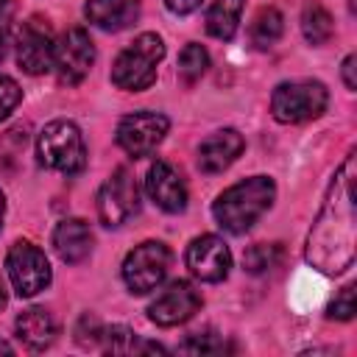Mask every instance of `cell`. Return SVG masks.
Instances as JSON below:
<instances>
[{
	"label": "cell",
	"instance_id": "cell-12",
	"mask_svg": "<svg viewBox=\"0 0 357 357\" xmlns=\"http://www.w3.org/2000/svg\"><path fill=\"white\" fill-rule=\"evenodd\" d=\"M201 301H204L201 293L190 282L176 279L148 304V318L159 326H176V324H184L187 318H192L198 312Z\"/></svg>",
	"mask_w": 357,
	"mask_h": 357
},
{
	"label": "cell",
	"instance_id": "cell-14",
	"mask_svg": "<svg viewBox=\"0 0 357 357\" xmlns=\"http://www.w3.org/2000/svg\"><path fill=\"white\" fill-rule=\"evenodd\" d=\"M145 190L151 195V201L165 209V212H181L187 206V187H184V178L178 176V170L165 162V159H156L148 170V178H145Z\"/></svg>",
	"mask_w": 357,
	"mask_h": 357
},
{
	"label": "cell",
	"instance_id": "cell-28",
	"mask_svg": "<svg viewBox=\"0 0 357 357\" xmlns=\"http://www.w3.org/2000/svg\"><path fill=\"white\" fill-rule=\"evenodd\" d=\"M354 284H346L340 293H337V298L329 304V318H337V321H351L354 318Z\"/></svg>",
	"mask_w": 357,
	"mask_h": 357
},
{
	"label": "cell",
	"instance_id": "cell-5",
	"mask_svg": "<svg viewBox=\"0 0 357 357\" xmlns=\"http://www.w3.org/2000/svg\"><path fill=\"white\" fill-rule=\"evenodd\" d=\"M329 92L321 81H284L271 95V114L279 123H304L321 117Z\"/></svg>",
	"mask_w": 357,
	"mask_h": 357
},
{
	"label": "cell",
	"instance_id": "cell-24",
	"mask_svg": "<svg viewBox=\"0 0 357 357\" xmlns=\"http://www.w3.org/2000/svg\"><path fill=\"white\" fill-rule=\"evenodd\" d=\"M276 259H279V245H265V243H257V245H251V248L245 251L243 265H245V271H248V273L259 276V273L271 271V268L276 265Z\"/></svg>",
	"mask_w": 357,
	"mask_h": 357
},
{
	"label": "cell",
	"instance_id": "cell-23",
	"mask_svg": "<svg viewBox=\"0 0 357 357\" xmlns=\"http://www.w3.org/2000/svg\"><path fill=\"white\" fill-rule=\"evenodd\" d=\"M103 349L112 354H134L142 351V343L128 326H109L103 329Z\"/></svg>",
	"mask_w": 357,
	"mask_h": 357
},
{
	"label": "cell",
	"instance_id": "cell-6",
	"mask_svg": "<svg viewBox=\"0 0 357 357\" xmlns=\"http://www.w3.org/2000/svg\"><path fill=\"white\" fill-rule=\"evenodd\" d=\"M170 248L159 240H145L139 243L134 251H128L126 262H123V282L131 293L142 296V293H151L156 290L167 271H170Z\"/></svg>",
	"mask_w": 357,
	"mask_h": 357
},
{
	"label": "cell",
	"instance_id": "cell-22",
	"mask_svg": "<svg viewBox=\"0 0 357 357\" xmlns=\"http://www.w3.org/2000/svg\"><path fill=\"white\" fill-rule=\"evenodd\" d=\"M206 67H209V53H206L201 45L190 42V45L178 53V75H181L184 84H195V81L206 73Z\"/></svg>",
	"mask_w": 357,
	"mask_h": 357
},
{
	"label": "cell",
	"instance_id": "cell-16",
	"mask_svg": "<svg viewBox=\"0 0 357 357\" xmlns=\"http://www.w3.org/2000/svg\"><path fill=\"white\" fill-rule=\"evenodd\" d=\"M53 245H56V254L64 262H70V265L84 262L89 257V251H92L89 223L81 220V218H64L53 231Z\"/></svg>",
	"mask_w": 357,
	"mask_h": 357
},
{
	"label": "cell",
	"instance_id": "cell-8",
	"mask_svg": "<svg viewBox=\"0 0 357 357\" xmlns=\"http://www.w3.org/2000/svg\"><path fill=\"white\" fill-rule=\"evenodd\" d=\"M139 209V190L126 167H117L98 192V215L106 226H123Z\"/></svg>",
	"mask_w": 357,
	"mask_h": 357
},
{
	"label": "cell",
	"instance_id": "cell-26",
	"mask_svg": "<svg viewBox=\"0 0 357 357\" xmlns=\"http://www.w3.org/2000/svg\"><path fill=\"white\" fill-rule=\"evenodd\" d=\"M75 340L81 343V346H86V349H92V346H98L100 340H103V324L98 321V315H81L78 318V324H75Z\"/></svg>",
	"mask_w": 357,
	"mask_h": 357
},
{
	"label": "cell",
	"instance_id": "cell-33",
	"mask_svg": "<svg viewBox=\"0 0 357 357\" xmlns=\"http://www.w3.org/2000/svg\"><path fill=\"white\" fill-rule=\"evenodd\" d=\"M11 351H14V349H11L6 340H0V354H11Z\"/></svg>",
	"mask_w": 357,
	"mask_h": 357
},
{
	"label": "cell",
	"instance_id": "cell-3",
	"mask_svg": "<svg viewBox=\"0 0 357 357\" xmlns=\"http://www.w3.org/2000/svg\"><path fill=\"white\" fill-rule=\"evenodd\" d=\"M165 59V42L156 33H139L112 64V84L126 92H142L156 81V67Z\"/></svg>",
	"mask_w": 357,
	"mask_h": 357
},
{
	"label": "cell",
	"instance_id": "cell-1",
	"mask_svg": "<svg viewBox=\"0 0 357 357\" xmlns=\"http://www.w3.org/2000/svg\"><path fill=\"white\" fill-rule=\"evenodd\" d=\"M354 259V153L335 176L326 204L307 237V262L321 273H343Z\"/></svg>",
	"mask_w": 357,
	"mask_h": 357
},
{
	"label": "cell",
	"instance_id": "cell-19",
	"mask_svg": "<svg viewBox=\"0 0 357 357\" xmlns=\"http://www.w3.org/2000/svg\"><path fill=\"white\" fill-rule=\"evenodd\" d=\"M245 0H212L209 11H206V31L215 39H231L237 33L240 25V14H243Z\"/></svg>",
	"mask_w": 357,
	"mask_h": 357
},
{
	"label": "cell",
	"instance_id": "cell-34",
	"mask_svg": "<svg viewBox=\"0 0 357 357\" xmlns=\"http://www.w3.org/2000/svg\"><path fill=\"white\" fill-rule=\"evenodd\" d=\"M3 215H6V198H3V192H0V226H3Z\"/></svg>",
	"mask_w": 357,
	"mask_h": 357
},
{
	"label": "cell",
	"instance_id": "cell-11",
	"mask_svg": "<svg viewBox=\"0 0 357 357\" xmlns=\"http://www.w3.org/2000/svg\"><path fill=\"white\" fill-rule=\"evenodd\" d=\"M53 31L42 17H31L28 22H22L20 33H17V64L20 70H25L28 75H42L53 67Z\"/></svg>",
	"mask_w": 357,
	"mask_h": 357
},
{
	"label": "cell",
	"instance_id": "cell-21",
	"mask_svg": "<svg viewBox=\"0 0 357 357\" xmlns=\"http://www.w3.org/2000/svg\"><path fill=\"white\" fill-rule=\"evenodd\" d=\"M301 31H304L310 45H326L335 33L332 14L321 3H307L301 11Z\"/></svg>",
	"mask_w": 357,
	"mask_h": 357
},
{
	"label": "cell",
	"instance_id": "cell-18",
	"mask_svg": "<svg viewBox=\"0 0 357 357\" xmlns=\"http://www.w3.org/2000/svg\"><path fill=\"white\" fill-rule=\"evenodd\" d=\"M14 329H17V337L28 349H33V351L47 349L56 340V332H59L53 315L45 307H28V310H22L17 315V321H14Z\"/></svg>",
	"mask_w": 357,
	"mask_h": 357
},
{
	"label": "cell",
	"instance_id": "cell-13",
	"mask_svg": "<svg viewBox=\"0 0 357 357\" xmlns=\"http://www.w3.org/2000/svg\"><path fill=\"white\" fill-rule=\"evenodd\" d=\"M187 268L201 282H223L231 268V254L220 237L201 234L187 245Z\"/></svg>",
	"mask_w": 357,
	"mask_h": 357
},
{
	"label": "cell",
	"instance_id": "cell-27",
	"mask_svg": "<svg viewBox=\"0 0 357 357\" xmlns=\"http://www.w3.org/2000/svg\"><path fill=\"white\" fill-rule=\"evenodd\" d=\"M20 98H22L20 84L14 78H8V75H0V120H6L17 109Z\"/></svg>",
	"mask_w": 357,
	"mask_h": 357
},
{
	"label": "cell",
	"instance_id": "cell-7",
	"mask_svg": "<svg viewBox=\"0 0 357 357\" xmlns=\"http://www.w3.org/2000/svg\"><path fill=\"white\" fill-rule=\"evenodd\" d=\"M6 268H8V279L14 284V293L20 298L36 296L39 290H45L50 284V262H47L45 251L28 240H17L8 248Z\"/></svg>",
	"mask_w": 357,
	"mask_h": 357
},
{
	"label": "cell",
	"instance_id": "cell-10",
	"mask_svg": "<svg viewBox=\"0 0 357 357\" xmlns=\"http://www.w3.org/2000/svg\"><path fill=\"white\" fill-rule=\"evenodd\" d=\"M167 128H170V120L165 114H159V112H134V114L120 120L117 145L128 156L139 159V156H148L165 139Z\"/></svg>",
	"mask_w": 357,
	"mask_h": 357
},
{
	"label": "cell",
	"instance_id": "cell-17",
	"mask_svg": "<svg viewBox=\"0 0 357 357\" xmlns=\"http://www.w3.org/2000/svg\"><path fill=\"white\" fill-rule=\"evenodd\" d=\"M84 14L103 31H123L139 17V0H86Z\"/></svg>",
	"mask_w": 357,
	"mask_h": 357
},
{
	"label": "cell",
	"instance_id": "cell-30",
	"mask_svg": "<svg viewBox=\"0 0 357 357\" xmlns=\"http://www.w3.org/2000/svg\"><path fill=\"white\" fill-rule=\"evenodd\" d=\"M201 3H204V0H165V6H167L173 14H190V11H195Z\"/></svg>",
	"mask_w": 357,
	"mask_h": 357
},
{
	"label": "cell",
	"instance_id": "cell-2",
	"mask_svg": "<svg viewBox=\"0 0 357 357\" xmlns=\"http://www.w3.org/2000/svg\"><path fill=\"white\" fill-rule=\"evenodd\" d=\"M273 195H276L273 178L251 176L223 190L212 204V215L226 231L243 234L268 212V206L273 204Z\"/></svg>",
	"mask_w": 357,
	"mask_h": 357
},
{
	"label": "cell",
	"instance_id": "cell-9",
	"mask_svg": "<svg viewBox=\"0 0 357 357\" xmlns=\"http://www.w3.org/2000/svg\"><path fill=\"white\" fill-rule=\"evenodd\" d=\"M92 61H95V45L84 28H70L67 33H61L53 50V67L61 84L67 86L81 84Z\"/></svg>",
	"mask_w": 357,
	"mask_h": 357
},
{
	"label": "cell",
	"instance_id": "cell-15",
	"mask_svg": "<svg viewBox=\"0 0 357 357\" xmlns=\"http://www.w3.org/2000/svg\"><path fill=\"white\" fill-rule=\"evenodd\" d=\"M243 148H245V139L240 131L234 128L215 131L198 145V167L204 173H220L243 153Z\"/></svg>",
	"mask_w": 357,
	"mask_h": 357
},
{
	"label": "cell",
	"instance_id": "cell-4",
	"mask_svg": "<svg viewBox=\"0 0 357 357\" xmlns=\"http://www.w3.org/2000/svg\"><path fill=\"white\" fill-rule=\"evenodd\" d=\"M39 162L50 170H59L64 176H75L86 167V145L75 123L70 120H53L42 128L36 142Z\"/></svg>",
	"mask_w": 357,
	"mask_h": 357
},
{
	"label": "cell",
	"instance_id": "cell-20",
	"mask_svg": "<svg viewBox=\"0 0 357 357\" xmlns=\"http://www.w3.org/2000/svg\"><path fill=\"white\" fill-rule=\"evenodd\" d=\"M282 31H284V17L279 8L273 6H265L257 11L251 28H248V36H251V45L259 47V50H268L273 47L279 39H282Z\"/></svg>",
	"mask_w": 357,
	"mask_h": 357
},
{
	"label": "cell",
	"instance_id": "cell-31",
	"mask_svg": "<svg viewBox=\"0 0 357 357\" xmlns=\"http://www.w3.org/2000/svg\"><path fill=\"white\" fill-rule=\"evenodd\" d=\"M17 11V0H0V25H6Z\"/></svg>",
	"mask_w": 357,
	"mask_h": 357
},
{
	"label": "cell",
	"instance_id": "cell-32",
	"mask_svg": "<svg viewBox=\"0 0 357 357\" xmlns=\"http://www.w3.org/2000/svg\"><path fill=\"white\" fill-rule=\"evenodd\" d=\"M6 50H8V31L6 25H0V59L6 56Z\"/></svg>",
	"mask_w": 357,
	"mask_h": 357
},
{
	"label": "cell",
	"instance_id": "cell-25",
	"mask_svg": "<svg viewBox=\"0 0 357 357\" xmlns=\"http://www.w3.org/2000/svg\"><path fill=\"white\" fill-rule=\"evenodd\" d=\"M178 351H184V354H215V351H223V340L215 332H195L178 346Z\"/></svg>",
	"mask_w": 357,
	"mask_h": 357
},
{
	"label": "cell",
	"instance_id": "cell-35",
	"mask_svg": "<svg viewBox=\"0 0 357 357\" xmlns=\"http://www.w3.org/2000/svg\"><path fill=\"white\" fill-rule=\"evenodd\" d=\"M6 307V290H3V284H0V310Z\"/></svg>",
	"mask_w": 357,
	"mask_h": 357
},
{
	"label": "cell",
	"instance_id": "cell-29",
	"mask_svg": "<svg viewBox=\"0 0 357 357\" xmlns=\"http://www.w3.org/2000/svg\"><path fill=\"white\" fill-rule=\"evenodd\" d=\"M354 70H357V56L351 53V56H346V59H343V84H346L349 89H357Z\"/></svg>",
	"mask_w": 357,
	"mask_h": 357
}]
</instances>
